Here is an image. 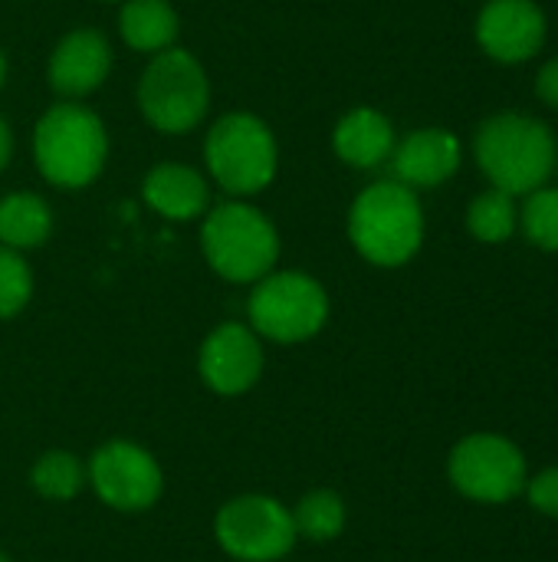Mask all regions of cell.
<instances>
[{
	"instance_id": "obj_14",
	"label": "cell",
	"mask_w": 558,
	"mask_h": 562,
	"mask_svg": "<svg viewBox=\"0 0 558 562\" xmlns=\"http://www.w3.org/2000/svg\"><path fill=\"white\" fill-rule=\"evenodd\" d=\"M112 69V49L95 30H72L49 56V86L62 95H89Z\"/></svg>"
},
{
	"instance_id": "obj_12",
	"label": "cell",
	"mask_w": 558,
	"mask_h": 562,
	"mask_svg": "<svg viewBox=\"0 0 558 562\" xmlns=\"http://www.w3.org/2000/svg\"><path fill=\"white\" fill-rule=\"evenodd\" d=\"M549 23L536 0H490L477 16V43L497 63H526L546 43Z\"/></svg>"
},
{
	"instance_id": "obj_23",
	"label": "cell",
	"mask_w": 558,
	"mask_h": 562,
	"mask_svg": "<svg viewBox=\"0 0 558 562\" xmlns=\"http://www.w3.org/2000/svg\"><path fill=\"white\" fill-rule=\"evenodd\" d=\"M33 296V273L20 250L0 244V319L16 316Z\"/></svg>"
},
{
	"instance_id": "obj_26",
	"label": "cell",
	"mask_w": 558,
	"mask_h": 562,
	"mask_svg": "<svg viewBox=\"0 0 558 562\" xmlns=\"http://www.w3.org/2000/svg\"><path fill=\"white\" fill-rule=\"evenodd\" d=\"M10 148H13V142H10V128H7V122L0 119V171L7 168V161H10Z\"/></svg>"
},
{
	"instance_id": "obj_3",
	"label": "cell",
	"mask_w": 558,
	"mask_h": 562,
	"mask_svg": "<svg viewBox=\"0 0 558 562\" xmlns=\"http://www.w3.org/2000/svg\"><path fill=\"white\" fill-rule=\"evenodd\" d=\"M33 151L43 178L56 188H86L102 175L109 138L105 125L86 105H53L33 135Z\"/></svg>"
},
{
	"instance_id": "obj_21",
	"label": "cell",
	"mask_w": 558,
	"mask_h": 562,
	"mask_svg": "<svg viewBox=\"0 0 558 562\" xmlns=\"http://www.w3.org/2000/svg\"><path fill=\"white\" fill-rule=\"evenodd\" d=\"M516 224H520L516 198L500 191V188H490L480 198H474V204L467 211V227H470V234L480 244H503V240H510Z\"/></svg>"
},
{
	"instance_id": "obj_24",
	"label": "cell",
	"mask_w": 558,
	"mask_h": 562,
	"mask_svg": "<svg viewBox=\"0 0 558 562\" xmlns=\"http://www.w3.org/2000/svg\"><path fill=\"white\" fill-rule=\"evenodd\" d=\"M523 491H526L529 504H533L539 514L556 517L558 520V468H549V471L536 474L533 481H526Z\"/></svg>"
},
{
	"instance_id": "obj_7",
	"label": "cell",
	"mask_w": 558,
	"mask_h": 562,
	"mask_svg": "<svg viewBox=\"0 0 558 562\" xmlns=\"http://www.w3.org/2000/svg\"><path fill=\"white\" fill-rule=\"evenodd\" d=\"M210 86L204 66L187 49H161L138 82V105L145 119L168 135L194 128L207 115Z\"/></svg>"
},
{
	"instance_id": "obj_25",
	"label": "cell",
	"mask_w": 558,
	"mask_h": 562,
	"mask_svg": "<svg viewBox=\"0 0 558 562\" xmlns=\"http://www.w3.org/2000/svg\"><path fill=\"white\" fill-rule=\"evenodd\" d=\"M536 95H539L546 105L558 109V56L556 59H549V63L539 69V76H536Z\"/></svg>"
},
{
	"instance_id": "obj_9",
	"label": "cell",
	"mask_w": 558,
	"mask_h": 562,
	"mask_svg": "<svg viewBox=\"0 0 558 562\" xmlns=\"http://www.w3.org/2000/svg\"><path fill=\"white\" fill-rule=\"evenodd\" d=\"M447 474L464 497L480 504H506L520 497L529 481L523 451L510 438L490 431H477L457 441L447 461Z\"/></svg>"
},
{
	"instance_id": "obj_16",
	"label": "cell",
	"mask_w": 558,
	"mask_h": 562,
	"mask_svg": "<svg viewBox=\"0 0 558 562\" xmlns=\"http://www.w3.org/2000/svg\"><path fill=\"white\" fill-rule=\"evenodd\" d=\"M332 145H335V155L345 165H352V168H378L395 151V128L382 112L362 105V109H352L349 115L339 119Z\"/></svg>"
},
{
	"instance_id": "obj_2",
	"label": "cell",
	"mask_w": 558,
	"mask_h": 562,
	"mask_svg": "<svg viewBox=\"0 0 558 562\" xmlns=\"http://www.w3.org/2000/svg\"><path fill=\"white\" fill-rule=\"evenodd\" d=\"M349 237L355 250L375 267L408 263L424 240V214L414 188L395 178L365 188L352 204Z\"/></svg>"
},
{
	"instance_id": "obj_6",
	"label": "cell",
	"mask_w": 558,
	"mask_h": 562,
	"mask_svg": "<svg viewBox=\"0 0 558 562\" xmlns=\"http://www.w3.org/2000/svg\"><path fill=\"white\" fill-rule=\"evenodd\" d=\"M204 158L227 194H257L276 175V142L266 122L250 112H230L207 132Z\"/></svg>"
},
{
	"instance_id": "obj_18",
	"label": "cell",
	"mask_w": 558,
	"mask_h": 562,
	"mask_svg": "<svg viewBox=\"0 0 558 562\" xmlns=\"http://www.w3.org/2000/svg\"><path fill=\"white\" fill-rule=\"evenodd\" d=\"M53 231V214L36 194H7L0 201V244L13 250L39 247Z\"/></svg>"
},
{
	"instance_id": "obj_19",
	"label": "cell",
	"mask_w": 558,
	"mask_h": 562,
	"mask_svg": "<svg viewBox=\"0 0 558 562\" xmlns=\"http://www.w3.org/2000/svg\"><path fill=\"white\" fill-rule=\"evenodd\" d=\"M289 514H293L296 537L309 543H332L345 530V520H349L345 501L326 487L309 491Z\"/></svg>"
},
{
	"instance_id": "obj_10",
	"label": "cell",
	"mask_w": 558,
	"mask_h": 562,
	"mask_svg": "<svg viewBox=\"0 0 558 562\" xmlns=\"http://www.w3.org/2000/svg\"><path fill=\"white\" fill-rule=\"evenodd\" d=\"M86 477L95 497L118 514H141L155 507L164 494V474L151 451L135 441H109L102 445L89 464Z\"/></svg>"
},
{
	"instance_id": "obj_5",
	"label": "cell",
	"mask_w": 558,
	"mask_h": 562,
	"mask_svg": "<svg viewBox=\"0 0 558 562\" xmlns=\"http://www.w3.org/2000/svg\"><path fill=\"white\" fill-rule=\"evenodd\" d=\"M250 329L270 342H306L312 339L326 319H329V296L319 280L286 270V273H266L257 280L250 303Z\"/></svg>"
},
{
	"instance_id": "obj_11",
	"label": "cell",
	"mask_w": 558,
	"mask_h": 562,
	"mask_svg": "<svg viewBox=\"0 0 558 562\" xmlns=\"http://www.w3.org/2000/svg\"><path fill=\"white\" fill-rule=\"evenodd\" d=\"M201 379L217 395H243L250 392L263 375V346L260 336L250 326L224 323L217 326L197 359Z\"/></svg>"
},
{
	"instance_id": "obj_4",
	"label": "cell",
	"mask_w": 558,
	"mask_h": 562,
	"mask_svg": "<svg viewBox=\"0 0 558 562\" xmlns=\"http://www.w3.org/2000/svg\"><path fill=\"white\" fill-rule=\"evenodd\" d=\"M201 247L210 270L230 283L263 280L280 257L276 227L243 201H227L207 211Z\"/></svg>"
},
{
	"instance_id": "obj_28",
	"label": "cell",
	"mask_w": 558,
	"mask_h": 562,
	"mask_svg": "<svg viewBox=\"0 0 558 562\" xmlns=\"http://www.w3.org/2000/svg\"><path fill=\"white\" fill-rule=\"evenodd\" d=\"M0 562H10V557H7V553H0Z\"/></svg>"
},
{
	"instance_id": "obj_1",
	"label": "cell",
	"mask_w": 558,
	"mask_h": 562,
	"mask_svg": "<svg viewBox=\"0 0 558 562\" xmlns=\"http://www.w3.org/2000/svg\"><path fill=\"white\" fill-rule=\"evenodd\" d=\"M474 155L490 184L516 198L549 181L558 145L546 122L520 112H500L480 122L474 135Z\"/></svg>"
},
{
	"instance_id": "obj_27",
	"label": "cell",
	"mask_w": 558,
	"mask_h": 562,
	"mask_svg": "<svg viewBox=\"0 0 558 562\" xmlns=\"http://www.w3.org/2000/svg\"><path fill=\"white\" fill-rule=\"evenodd\" d=\"M3 79H7V59H3V53H0V86H3Z\"/></svg>"
},
{
	"instance_id": "obj_20",
	"label": "cell",
	"mask_w": 558,
	"mask_h": 562,
	"mask_svg": "<svg viewBox=\"0 0 558 562\" xmlns=\"http://www.w3.org/2000/svg\"><path fill=\"white\" fill-rule=\"evenodd\" d=\"M30 484L46 501H72L86 484V464L72 451H46L30 471Z\"/></svg>"
},
{
	"instance_id": "obj_17",
	"label": "cell",
	"mask_w": 558,
	"mask_h": 562,
	"mask_svg": "<svg viewBox=\"0 0 558 562\" xmlns=\"http://www.w3.org/2000/svg\"><path fill=\"white\" fill-rule=\"evenodd\" d=\"M118 30L132 49L161 53L178 36V13L168 0H128L122 7Z\"/></svg>"
},
{
	"instance_id": "obj_15",
	"label": "cell",
	"mask_w": 558,
	"mask_h": 562,
	"mask_svg": "<svg viewBox=\"0 0 558 562\" xmlns=\"http://www.w3.org/2000/svg\"><path fill=\"white\" fill-rule=\"evenodd\" d=\"M141 194L151 211H158L168 221H194L210 204L207 181L187 168V165H158L148 171Z\"/></svg>"
},
{
	"instance_id": "obj_8",
	"label": "cell",
	"mask_w": 558,
	"mask_h": 562,
	"mask_svg": "<svg viewBox=\"0 0 558 562\" xmlns=\"http://www.w3.org/2000/svg\"><path fill=\"white\" fill-rule=\"evenodd\" d=\"M214 537L227 557L240 562H276L296 547V527L286 504L266 494H243L220 507Z\"/></svg>"
},
{
	"instance_id": "obj_22",
	"label": "cell",
	"mask_w": 558,
	"mask_h": 562,
	"mask_svg": "<svg viewBox=\"0 0 558 562\" xmlns=\"http://www.w3.org/2000/svg\"><path fill=\"white\" fill-rule=\"evenodd\" d=\"M520 227L526 240L539 250L558 254V188H536L520 207Z\"/></svg>"
},
{
	"instance_id": "obj_13",
	"label": "cell",
	"mask_w": 558,
	"mask_h": 562,
	"mask_svg": "<svg viewBox=\"0 0 558 562\" xmlns=\"http://www.w3.org/2000/svg\"><path fill=\"white\" fill-rule=\"evenodd\" d=\"M395 181L408 188H437L460 168V142L447 128H418L391 151Z\"/></svg>"
}]
</instances>
